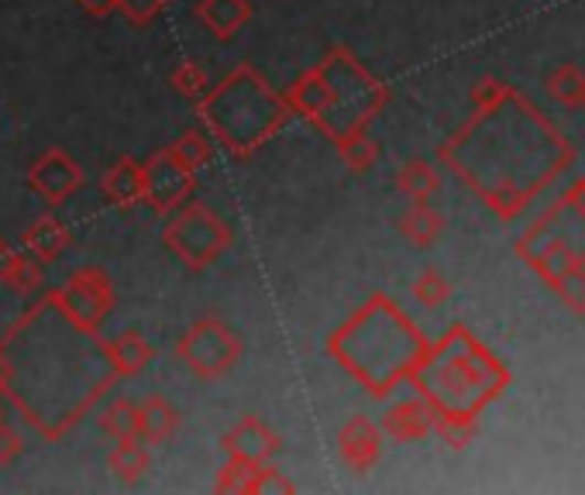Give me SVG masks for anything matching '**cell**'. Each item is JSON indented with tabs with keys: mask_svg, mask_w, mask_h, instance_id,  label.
I'll list each match as a JSON object with an SVG mask.
<instances>
[{
	"mask_svg": "<svg viewBox=\"0 0 585 495\" xmlns=\"http://www.w3.org/2000/svg\"><path fill=\"white\" fill-rule=\"evenodd\" d=\"M170 152L186 165V169H204L207 162H210V155H214V144H210V138L204 134V131H197V128H189V131H183L173 144H170Z\"/></svg>",
	"mask_w": 585,
	"mask_h": 495,
	"instance_id": "18",
	"label": "cell"
},
{
	"mask_svg": "<svg viewBox=\"0 0 585 495\" xmlns=\"http://www.w3.org/2000/svg\"><path fill=\"white\" fill-rule=\"evenodd\" d=\"M338 155H342V162H345L351 172H366V169H372L376 159H379V144H376L372 138H366L361 131H348V134L338 138Z\"/></svg>",
	"mask_w": 585,
	"mask_h": 495,
	"instance_id": "17",
	"label": "cell"
},
{
	"mask_svg": "<svg viewBox=\"0 0 585 495\" xmlns=\"http://www.w3.org/2000/svg\"><path fill=\"white\" fill-rule=\"evenodd\" d=\"M28 186H32L48 207H59V203H66L83 186V169L69 152L48 149L39 155L32 169H28Z\"/></svg>",
	"mask_w": 585,
	"mask_h": 495,
	"instance_id": "6",
	"label": "cell"
},
{
	"mask_svg": "<svg viewBox=\"0 0 585 495\" xmlns=\"http://www.w3.org/2000/svg\"><path fill=\"white\" fill-rule=\"evenodd\" d=\"M145 200L155 214H173L197 190V172L186 169L170 149H159L145 165Z\"/></svg>",
	"mask_w": 585,
	"mask_h": 495,
	"instance_id": "5",
	"label": "cell"
},
{
	"mask_svg": "<svg viewBox=\"0 0 585 495\" xmlns=\"http://www.w3.org/2000/svg\"><path fill=\"white\" fill-rule=\"evenodd\" d=\"M162 241L176 251L189 269H207L231 248V227L204 203H183L176 217L165 224Z\"/></svg>",
	"mask_w": 585,
	"mask_h": 495,
	"instance_id": "2",
	"label": "cell"
},
{
	"mask_svg": "<svg viewBox=\"0 0 585 495\" xmlns=\"http://www.w3.org/2000/svg\"><path fill=\"white\" fill-rule=\"evenodd\" d=\"M225 451L228 458L238 461H252V464H266L275 451H280V437H275L259 417H241L228 433H225Z\"/></svg>",
	"mask_w": 585,
	"mask_h": 495,
	"instance_id": "7",
	"label": "cell"
},
{
	"mask_svg": "<svg viewBox=\"0 0 585 495\" xmlns=\"http://www.w3.org/2000/svg\"><path fill=\"white\" fill-rule=\"evenodd\" d=\"M100 190H104L110 207H118V211H128V207H134V203H142L145 200V169H142V162H134L131 155H121L115 165L104 172Z\"/></svg>",
	"mask_w": 585,
	"mask_h": 495,
	"instance_id": "8",
	"label": "cell"
},
{
	"mask_svg": "<svg viewBox=\"0 0 585 495\" xmlns=\"http://www.w3.org/2000/svg\"><path fill=\"white\" fill-rule=\"evenodd\" d=\"M24 451L21 444V437L8 427V423H0V469H8V464Z\"/></svg>",
	"mask_w": 585,
	"mask_h": 495,
	"instance_id": "27",
	"label": "cell"
},
{
	"mask_svg": "<svg viewBox=\"0 0 585 495\" xmlns=\"http://www.w3.org/2000/svg\"><path fill=\"white\" fill-rule=\"evenodd\" d=\"M382 427H386V433H393L397 441H410V437H421L431 427V417L421 402H403V406H397V410L386 413Z\"/></svg>",
	"mask_w": 585,
	"mask_h": 495,
	"instance_id": "15",
	"label": "cell"
},
{
	"mask_svg": "<svg viewBox=\"0 0 585 495\" xmlns=\"http://www.w3.org/2000/svg\"><path fill=\"white\" fill-rule=\"evenodd\" d=\"M165 8V0H118V11L131 21V24H149L155 21V14Z\"/></svg>",
	"mask_w": 585,
	"mask_h": 495,
	"instance_id": "25",
	"label": "cell"
},
{
	"mask_svg": "<svg viewBox=\"0 0 585 495\" xmlns=\"http://www.w3.org/2000/svg\"><path fill=\"white\" fill-rule=\"evenodd\" d=\"M18 255H21V251H14L8 241H0V282H4V279L11 276V269H14Z\"/></svg>",
	"mask_w": 585,
	"mask_h": 495,
	"instance_id": "29",
	"label": "cell"
},
{
	"mask_svg": "<svg viewBox=\"0 0 585 495\" xmlns=\"http://www.w3.org/2000/svg\"><path fill=\"white\" fill-rule=\"evenodd\" d=\"M110 472H115L124 485L142 482L152 469V454L149 444H142V437H128V441H118V448L107 458Z\"/></svg>",
	"mask_w": 585,
	"mask_h": 495,
	"instance_id": "14",
	"label": "cell"
},
{
	"mask_svg": "<svg viewBox=\"0 0 585 495\" xmlns=\"http://www.w3.org/2000/svg\"><path fill=\"white\" fill-rule=\"evenodd\" d=\"M170 83H173V90L180 94V97H186V100H201L204 94H207V86H210V79H207V73L193 63V60H183L173 73H170Z\"/></svg>",
	"mask_w": 585,
	"mask_h": 495,
	"instance_id": "20",
	"label": "cell"
},
{
	"mask_svg": "<svg viewBox=\"0 0 585 495\" xmlns=\"http://www.w3.org/2000/svg\"><path fill=\"white\" fill-rule=\"evenodd\" d=\"M280 492H296V485L280 475L272 469V464H259V472H256V482H252V495H280Z\"/></svg>",
	"mask_w": 585,
	"mask_h": 495,
	"instance_id": "24",
	"label": "cell"
},
{
	"mask_svg": "<svg viewBox=\"0 0 585 495\" xmlns=\"http://www.w3.org/2000/svg\"><path fill=\"white\" fill-rule=\"evenodd\" d=\"M180 423H183L180 410L162 396H149L142 406H138V437L152 448L170 441V437L180 430Z\"/></svg>",
	"mask_w": 585,
	"mask_h": 495,
	"instance_id": "12",
	"label": "cell"
},
{
	"mask_svg": "<svg viewBox=\"0 0 585 495\" xmlns=\"http://www.w3.org/2000/svg\"><path fill=\"white\" fill-rule=\"evenodd\" d=\"M69 241H73L69 227L59 217H52V214L39 217L32 227L21 230V245L35 261H55L69 248Z\"/></svg>",
	"mask_w": 585,
	"mask_h": 495,
	"instance_id": "11",
	"label": "cell"
},
{
	"mask_svg": "<svg viewBox=\"0 0 585 495\" xmlns=\"http://www.w3.org/2000/svg\"><path fill=\"white\" fill-rule=\"evenodd\" d=\"M59 313L83 334H97L100 320L115 306V286H110L104 269H79L69 276V282L52 297Z\"/></svg>",
	"mask_w": 585,
	"mask_h": 495,
	"instance_id": "4",
	"label": "cell"
},
{
	"mask_svg": "<svg viewBox=\"0 0 585 495\" xmlns=\"http://www.w3.org/2000/svg\"><path fill=\"white\" fill-rule=\"evenodd\" d=\"M193 18H197L214 39L228 42L252 21V4H248V0H201V4L193 8Z\"/></svg>",
	"mask_w": 585,
	"mask_h": 495,
	"instance_id": "10",
	"label": "cell"
},
{
	"mask_svg": "<svg viewBox=\"0 0 585 495\" xmlns=\"http://www.w3.org/2000/svg\"><path fill=\"white\" fill-rule=\"evenodd\" d=\"M241 352H245L241 337L217 316L197 320L176 344V358L197 378H204V383L225 378L241 362Z\"/></svg>",
	"mask_w": 585,
	"mask_h": 495,
	"instance_id": "3",
	"label": "cell"
},
{
	"mask_svg": "<svg viewBox=\"0 0 585 495\" xmlns=\"http://www.w3.org/2000/svg\"><path fill=\"white\" fill-rule=\"evenodd\" d=\"M201 107H204L207 128L225 141L235 155L256 152L262 141L275 134L259 118H248V110H286L290 114L286 97H275L269 90V83L252 69H238L228 83H220L214 94L207 90L201 97Z\"/></svg>",
	"mask_w": 585,
	"mask_h": 495,
	"instance_id": "1",
	"label": "cell"
},
{
	"mask_svg": "<svg viewBox=\"0 0 585 495\" xmlns=\"http://www.w3.org/2000/svg\"><path fill=\"white\" fill-rule=\"evenodd\" d=\"M152 344L138 334V331H124L118 334L115 341L107 344V362L115 368V375H138L145 372L149 362H152Z\"/></svg>",
	"mask_w": 585,
	"mask_h": 495,
	"instance_id": "13",
	"label": "cell"
},
{
	"mask_svg": "<svg viewBox=\"0 0 585 495\" xmlns=\"http://www.w3.org/2000/svg\"><path fill=\"white\" fill-rule=\"evenodd\" d=\"M100 430L110 437V441H128V437H138V406L131 399H115L107 402V410L100 413Z\"/></svg>",
	"mask_w": 585,
	"mask_h": 495,
	"instance_id": "16",
	"label": "cell"
},
{
	"mask_svg": "<svg viewBox=\"0 0 585 495\" xmlns=\"http://www.w3.org/2000/svg\"><path fill=\"white\" fill-rule=\"evenodd\" d=\"M256 472H259V464L228 458V464L220 469V475H217V482H214V492H225V495H252Z\"/></svg>",
	"mask_w": 585,
	"mask_h": 495,
	"instance_id": "19",
	"label": "cell"
},
{
	"mask_svg": "<svg viewBox=\"0 0 585 495\" xmlns=\"http://www.w3.org/2000/svg\"><path fill=\"white\" fill-rule=\"evenodd\" d=\"M79 11L87 18H107L118 11V0H79Z\"/></svg>",
	"mask_w": 585,
	"mask_h": 495,
	"instance_id": "28",
	"label": "cell"
},
{
	"mask_svg": "<svg viewBox=\"0 0 585 495\" xmlns=\"http://www.w3.org/2000/svg\"><path fill=\"white\" fill-rule=\"evenodd\" d=\"M338 451H342V458L348 461V469L369 472L372 464H376V458H379V451H382V441H379L376 423L366 420V417H351V420L342 427V433H338Z\"/></svg>",
	"mask_w": 585,
	"mask_h": 495,
	"instance_id": "9",
	"label": "cell"
},
{
	"mask_svg": "<svg viewBox=\"0 0 585 495\" xmlns=\"http://www.w3.org/2000/svg\"><path fill=\"white\" fill-rule=\"evenodd\" d=\"M8 289H14V293L28 297V293H35V289H42V269H39V261L32 255H18L14 261V269L11 276L4 279Z\"/></svg>",
	"mask_w": 585,
	"mask_h": 495,
	"instance_id": "22",
	"label": "cell"
},
{
	"mask_svg": "<svg viewBox=\"0 0 585 495\" xmlns=\"http://www.w3.org/2000/svg\"><path fill=\"white\" fill-rule=\"evenodd\" d=\"M413 297L421 300V303H427V306H434V303H441L444 297H448V286H444V279L437 272H427V276L416 279Z\"/></svg>",
	"mask_w": 585,
	"mask_h": 495,
	"instance_id": "26",
	"label": "cell"
},
{
	"mask_svg": "<svg viewBox=\"0 0 585 495\" xmlns=\"http://www.w3.org/2000/svg\"><path fill=\"white\" fill-rule=\"evenodd\" d=\"M8 372H11V365L4 362V355H0V389H4V383H8Z\"/></svg>",
	"mask_w": 585,
	"mask_h": 495,
	"instance_id": "30",
	"label": "cell"
},
{
	"mask_svg": "<svg viewBox=\"0 0 585 495\" xmlns=\"http://www.w3.org/2000/svg\"><path fill=\"white\" fill-rule=\"evenodd\" d=\"M397 186H400L407 196H413V200H424V196H431V193L437 190V176H434V169H431V165H424V162H410V165L400 172Z\"/></svg>",
	"mask_w": 585,
	"mask_h": 495,
	"instance_id": "21",
	"label": "cell"
},
{
	"mask_svg": "<svg viewBox=\"0 0 585 495\" xmlns=\"http://www.w3.org/2000/svg\"><path fill=\"white\" fill-rule=\"evenodd\" d=\"M403 235L410 238V241H416V245H427L437 230H441V220H437V214H431L427 207H421V203H416V207L403 217Z\"/></svg>",
	"mask_w": 585,
	"mask_h": 495,
	"instance_id": "23",
	"label": "cell"
}]
</instances>
